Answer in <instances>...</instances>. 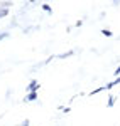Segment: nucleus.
Wrapping results in <instances>:
<instances>
[{"label": "nucleus", "instance_id": "obj_1", "mask_svg": "<svg viewBox=\"0 0 120 126\" xmlns=\"http://www.w3.org/2000/svg\"><path fill=\"white\" fill-rule=\"evenodd\" d=\"M37 89H39V84L36 81H30V84L27 86V91L29 93H37Z\"/></svg>", "mask_w": 120, "mask_h": 126}, {"label": "nucleus", "instance_id": "obj_2", "mask_svg": "<svg viewBox=\"0 0 120 126\" xmlns=\"http://www.w3.org/2000/svg\"><path fill=\"white\" fill-rule=\"evenodd\" d=\"M36 99H37V93H29L24 97V101H36Z\"/></svg>", "mask_w": 120, "mask_h": 126}, {"label": "nucleus", "instance_id": "obj_3", "mask_svg": "<svg viewBox=\"0 0 120 126\" xmlns=\"http://www.w3.org/2000/svg\"><path fill=\"white\" fill-rule=\"evenodd\" d=\"M117 84H120V78H117L115 81H112L110 84H107V89H112L113 86H117Z\"/></svg>", "mask_w": 120, "mask_h": 126}, {"label": "nucleus", "instance_id": "obj_4", "mask_svg": "<svg viewBox=\"0 0 120 126\" xmlns=\"http://www.w3.org/2000/svg\"><path fill=\"white\" fill-rule=\"evenodd\" d=\"M7 15H9V9H0V19L7 17Z\"/></svg>", "mask_w": 120, "mask_h": 126}, {"label": "nucleus", "instance_id": "obj_5", "mask_svg": "<svg viewBox=\"0 0 120 126\" xmlns=\"http://www.w3.org/2000/svg\"><path fill=\"white\" fill-rule=\"evenodd\" d=\"M73 54H74V52H73V50H70V52H66V54H61V56H58V57H59V59H66V57H70V56H73Z\"/></svg>", "mask_w": 120, "mask_h": 126}, {"label": "nucleus", "instance_id": "obj_6", "mask_svg": "<svg viewBox=\"0 0 120 126\" xmlns=\"http://www.w3.org/2000/svg\"><path fill=\"white\" fill-rule=\"evenodd\" d=\"M113 104H115V97H113V96H110V97H108V108H112Z\"/></svg>", "mask_w": 120, "mask_h": 126}, {"label": "nucleus", "instance_id": "obj_7", "mask_svg": "<svg viewBox=\"0 0 120 126\" xmlns=\"http://www.w3.org/2000/svg\"><path fill=\"white\" fill-rule=\"evenodd\" d=\"M101 34H103V35H107V37H112V32H110V30H107V29L101 30Z\"/></svg>", "mask_w": 120, "mask_h": 126}, {"label": "nucleus", "instance_id": "obj_8", "mask_svg": "<svg viewBox=\"0 0 120 126\" xmlns=\"http://www.w3.org/2000/svg\"><path fill=\"white\" fill-rule=\"evenodd\" d=\"M42 9L46 10V12H49V14H51V12H52V10H51V7H49V5H48V3H42Z\"/></svg>", "mask_w": 120, "mask_h": 126}, {"label": "nucleus", "instance_id": "obj_9", "mask_svg": "<svg viewBox=\"0 0 120 126\" xmlns=\"http://www.w3.org/2000/svg\"><path fill=\"white\" fill-rule=\"evenodd\" d=\"M119 74H120V66H119L117 69H115V76H119Z\"/></svg>", "mask_w": 120, "mask_h": 126}, {"label": "nucleus", "instance_id": "obj_10", "mask_svg": "<svg viewBox=\"0 0 120 126\" xmlns=\"http://www.w3.org/2000/svg\"><path fill=\"white\" fill-rule=\"evenodd\" d=\"M20 126H29V121L25 119V121H24V123H22V125H20Z\"/></svg>", "mask_w": 120, "mask_h": 126}]
</instances>
